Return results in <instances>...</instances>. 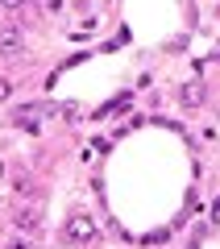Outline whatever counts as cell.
<instances>
[{
	"mask_svg": "<svg viewBox=\"0 0 220 249\" xmlns=\"http://www.w3.org/2000/svg\"><path fill=\"white\" fill-rule=\"evenodd\" d=\"M9 96H13V79H0V104H4Z\"/></svg>",
	"mask_w": 220,
	"mask_h": 249,
	"instance_id": "obj_6",
	"label": "cell"
},
{
	"mask_svg": "<svg viewBox=\"0 0 220 249\" xmlns=\"http://www.w3.org/2000/svg\"><path fill=\"white\" fill-rule=\"evenodd\" d=\"M13 224H17V232L34 237V232H42V212H37L34 204H21L17 212H13Z\"/></svg>",
	"mask_w": 220,
	"mask_h": 249,
	"instance_id": "obj_3",
	"label": "cell"
},
{
	"mask_svg": "<svg viewBox=\"0 0 220 249\" xmlns=\"http://www.w3.org/2000/svg\"><path fill=\"white\" fill-rule=\"evenodd\" d=\"M179 104H183L187 112H195V108L203 104V88H200V83H191V88H183V91H179Z\"/></svg>",
	"mask_w": 220,
	"mask_h": 249,
	"instance_id": "obj_4",
	"label": "cell"
},
{
	"mask_svg": "<svg viewBox=\"0 0 220 249\" xmlns=\"http://www.w3.org/2000/svg\"><path fill=\"white\" fill-rule=\"evenodd\" d=\"M21 54H25V34H21V25L4 21L0 25V58H21Z\"/></svg>",
	"mask_w": 220,
	"mask_h": 249,
	"instance_id": "obj_2",
	"label": "cell"
},
{
	"mask_svg": "<svg viewBox=\"0 0 220 249\" xmlns=\"http://www.w3.org/2000/svg\"><path fill=\"white\" fill-rule=\"evenodd\" d=\"M62 241H67V245H96L100 229H96V220H92L83 208H75V212L62 220Z\"/></svg>",
	"mask_w": 220,
	"mask_h": 249,
	"instance_id": "obj_1",
	"label": "cell"
},
{
	"mask_svg": "<svg viewBox=\"0 0 220 249\" xmlns=\"http://www.w3.org/2000/svg\"><path fill=\"white\" fill-rule=\"evenodd\" d=\"M4 249H37V241L21 232V237H13V241H9V245H4Z\"/></svg>",
	"mask_w": 220,
	"mask_h": 249,
	"instance_id": "obj_5",
	"label": "cell"
},
{
	"mask_svg": "<svg viewBox=\"0 0 220 249\" xmlns=\"http://www.w3.org/2000/svg\"><path fill=\"white\" fill-rule=\"evenodd\" d=\"M0 4H4V9H21V4H25V0H0Z\"/></svg>",
	"mask_w": 220,
	"mask_h": 249,
	"instance_id": "obj_7",
	"label": "cell"
}]
</instances>
